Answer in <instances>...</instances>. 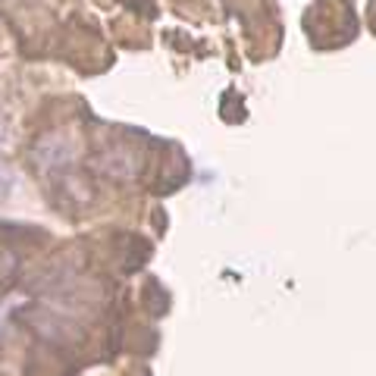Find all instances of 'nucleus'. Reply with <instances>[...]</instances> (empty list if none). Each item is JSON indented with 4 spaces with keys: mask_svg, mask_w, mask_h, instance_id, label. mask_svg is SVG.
<instances>
[{
    "mask_svg": "<svg viewBox=\"0 0 376 376\" xmlns=\"http://www.w3.org/2000/svg\"><path fill=\"white\" fill-rule=\"evenodd\" d=\"M10 23H13L23 47H29V41H45L53 32L51 13L45 7H38L35 0H16L13 7H10Z\"/></svg>",
    "mask_w": 376,
    "mask_h": 376,
    "instance_id": "f257e3e1",
    "label": "nucleus"
},
{
    "mask_svg": "<svg viewBox=\"0 0 376 376\" xmlns=\"http://www.w3.org/2000/svg\"><path fill=\"white\" fill-rule=\"evenodd\" d=\"M73 157H75V145L69 138H41L35 145V166H41V170L69 166Z\"/></svg>",
    "mask_w": 376,
    "mask_h": 376,
    "instance_id": "f03ea898",
    "label": "nucleus"
},
{
    "mask_svg": "<svg viewBox=\"0 0 376 376\" xmlns=\"http://www.w3.org/2000/svg\"><path fill=\"white\" fill-rule=\"evenodd\" d=\"M16 270H19V254H16L13 245H7L0 238V288H7L13 282Z\"/></svg>",
    "mask_w": 376,
    "mask_h": 376,
    "instance_id": "7ed1b4c3",
    "label": "nucleus"
}]
</instances>
